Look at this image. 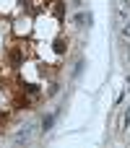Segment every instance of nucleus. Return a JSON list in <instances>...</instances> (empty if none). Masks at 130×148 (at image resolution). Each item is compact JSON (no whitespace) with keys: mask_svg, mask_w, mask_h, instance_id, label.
Masks as SVG:
<instances>
[{"mask_svg":"<svg viewBox=\"0 0 130 148\" xmlns=\"http://www.w3.org/2000/svg\"><path fill=\"white\" fill-rule=\"evenodd\" d=\"M65 47H68V44H65V39H55V47H52V49L60 55V52H65Z\"/></svg>","mask_w":130,"mask_h":148,"instance_id":"nucleus-1","label":"nucleus"},{"mask_svg":"<svg viewBox=\"0 0 130 148\" xmlns=\"http://www.w3.org/2000/svg\"><path fill=\"white\" fill-rule=\"evenodd\" d=\"M52 120H55V117H44V122H42V130H44V133L50 130V125H52Z\"/></svg>","mask_w":130,"mask_h":148,"instance_id":"nucleus-2","label":"nucleus"}]
</instances>
